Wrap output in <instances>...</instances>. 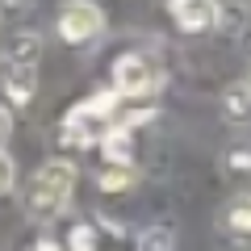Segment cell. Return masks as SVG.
I'll use <instances>...</instances> for the list:
<instances>
[{"label":"cell","mask_w":251,"mask_h":251,"mask_svg":"<svg viewBox=\"0 0 251 251\" xmlns=\"http://www.w3.org/2000/svg\"><path fill=\"white\" fill-rule=\"evenodd\" d=\"M72 188H75V163L72 159H50L34 172L29 180V193H25V214L34 222H50V218L63 214V205L72 201Z\"/></svg>","instance_id":"obj_1"},{"label":"cell","mask_w":251,"mask_h":251,"mask_svg":"<svg viewBox=\"0 0 251 251\" xmlns=\"http://www.w3.org/2000/svg\"><path fill=\"white\" fill-rule=\"evenodd\" d=\"M113 100H117V92H100V97L84 100L80 109H72V113H67V122H63V138H67L72 147L100 143V138H105L109 130H113V126H109Z\"/></svg>","instance_id":"obj_2"},{"label":"cell","mask_w":251,"mask_h":251,"mask_svg":"<svg viewBox=\"0 0 251 251\" xmlns=\"http://www.w3.org/2000/svg\"><path fill=\"white\" fill-rule=\"evenodd\" d=\"M54 25H59V38L67 46H92L105 34V13H100L92 0H63Z\"/></svg>","instance_id":"obj_3"},{"label":"cell","mask_w":251,"mask_h":251,"mask_svg":"<svg viewBox=\"0 0 251 251\" xmlns=\"http://www.w3.org/2000/svg\"><path fill=\"white\" fill-rule=\"evenodd\" d=\"M159 88V67L147 54H122L113 63V92L117 97H151Z\"/></svg>","instance_id":"obj_4"},{"label":"cell","mask_w":251,"mask_h":251,"mask_svg":"<svg viewBox=\"0 0 251 251\" xmlns=\"http://www.w3.org/2000/svg\"><path fill=\"white\" fill-rule=\"evenodd\" d=\"M168 13L184 34H205L218 25V0H168Z\"/></svg>","instance_id":"obj_5"},{"label":"cell","mask_w":251,"mask_h":251,"mask_svg":"<svg viewBox=\"0 0 251 251\" xmlns=\"http://www.w3.org/2000/svg\"><path fill=\"white\" fill-rule=\"evenodd\" d=\"M0 88H4V100L13 109H25L38 92V67H17V63H4L0 67Z\"/></svg>","instance_id":"obj_6"},{"label":"cell","mask_w":251,"mask_h":251,"mask_svg":"<svg viewBox=\"0 0 251 251\" xmlns=\"http://www.w3.org/2000/svg\"><path fill=\"white\" fill-rule=\"evenodd\" d=\"M38 54H42L38 34H13L4 46V63H17V67H38Z\"/></svg>","instance_id":"obj_7"},{"label":"cell","mask_w":251,"mask_h":251,"mask_svg":"<svg viewBox=\"0 0 251 251\" xmlns=\"http://www.w3.org/2000/svg\"><path fill=\"white\" fill-rule=\"evenodd\" d=\"M222 113L230 117V122H247L251 117V84L247 80L230 84V88L222 92Z\"/></svg>","instance_id":"obj_8"},{"label":"cell","mask_w":251,"mask_h":251,"mask_svg":"<svg viewBox=\"0 0 251 251\" xmlns=\"http://www.w3.org/2000/svg\"><path fill=\"white\" fill-rule=\"evenodd\" d=\"M222 226L230 234H251V197H234L222 209Z\"/></svg>","instance_id":"obj_9"},{"label":"cell","mask_w":251,"mask_h":251,"mask_svg":"<svg viewBox=\"0 0 251 251\" xmlns=\"http://www.w3.org/2000/svg\"><path fill=\"white\" fill-rule=\"evenodd\" d=\"M134 184V168L130 163H109L105 172H100V188L105 193H122V188Z\"/></svg>","instance_id":"obj_10"},{"label":"cell","mask_w":251,"mask_h":251,"mask_svg":"<svg viewBox=\"0 0 251 251\" xmlns=\"http://www.w3.org/2000/svg\"><path fill=\"white\" fill-rule=\"evenodd\" d=\"M138 251H172V230L168 226H151V230L138 239Z\"/></svg>","instance_id":"obj_11"},{"label":"cell","mask_w":251,"mask_h":251,"mask_svg":"<svg viewBox=\"0 0 251 251\" xmlns=\"http://www.w3.org/2000/svg\"><path fill=\"white\" fill-rule=\"evenodd\" d=\"M13 176H17V172H13V159L0 151V193H9V188H13Z\"/></svg>","instance_id":"obj_12"},{"label":"cell","mask_w":251,"mask_h":251,"mask_svg":"<svg viewBox=\"0 0 251 251\" xmlns=\"http://www.w3.org/2000/svg\"><path fill=\"white\" fill-rule=\"evenodd\" d=\"M230 168H251V151L234 147V151H230Z\"/></svg>","instance_id":"obj_13"},{"label":"cell","mask_w":251,"mask_h":251,"mask_svg":"<svg viewBox=\"0 0 251 251\" xmlns=\"http://www.w3.org/2000/svg\"><path fill=\"white\" fill-rule=\"evenodd\" d=\"M9 130H13V122H9V113H4V105H0V147H4V138H9Z\"/></svg>","instance_id":"obj_14"},{"label":"cell","mask_w":251,"mask_h":251,"mask_svg":"<svg viewBox=\"0 0 251 251\" xmlns=\"http://www.w3.org/2000/svg\"><path fill=\"white\" fill-rule=\"evenodd\" d=\"M247 84H251V80H247Z\"/></svg>","instance_id":"obj_15"}]
</instances>
